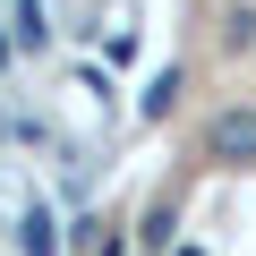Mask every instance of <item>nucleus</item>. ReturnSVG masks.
<instances>
[{
    "instance_id": "nucleus-1",
    "label": "nucleus",
    "mask_w": 256,
    "mask_h": 256,
    "mask_svg": "<svg viewBox=\"0 0 256 256\" xmlns=\"http://www.w3.org/2000/svg\"><path fill=\"white\" fill-rule=\"evenodd\" d=\"M205 154H214V162H248V154H256V111H222V120L205 128Z\"/></svg>"
},
{
    "instance_id": "nucleus-2",
    "label": "nucleus",
    "mask_w": 256,
    "mask_h": 256,
    "mask_svg": "<svg viewBox=\"0 0 256 256\" xmlns=\"http://www.w3.org/2000/svg\"><path fill=\"white\" fill-rule=\"evenodd\" d=\"M18 248H26V256H60V230H52V214H43V205L18 222Z\"/></svg>"
},
{
    "instance_id": "nucleus-3",
    "label": "nucleus",
    "mask_w": 256,
    "mask_h": 256,
    "mask_svg": "<svg viewBox=\"0 0 256 256\" xmlns=\"http://www.w3.org/2000/svg\"><path fill=\"white\" fill-rule=\"evenodd\" d=\"M222 43H230V52H256V9H248V0L222 18Z\"/></svg>"
},
{
    "instance_id": "nucleus-4",
    "label": "nucleus",
    "mask_w": 256,
    "mask_h": 256,
    "mask_svg": "<svg viewBox=\"0 0 256 256\" xmlns=\"http://www.w3.org/2000/svg\"><path fill=\"white\" fill-rule=\"evenodd\" d=\"M171 102H180V68H162V77H154V86H146V111H154V120H162V111H171Z\"/></svg>"
}]
</instances>
